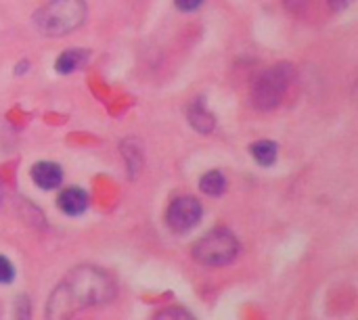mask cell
I'll use <instances>...</instances> for the list:
<instances>
[{"label":"cell","instance_id":"cell-1","mask_svg":"<svg viewBox=\"0 0 358 320\" xmlns=\"http://www.w3.org/2000/svg\"><path fill=\"white\" fill-rule=\"evenodd\" d=\"M113 296L115 285L107 272L92 266H80L71 270L55 289L48 302V317L65 319L78 310L107 304L109 300H113Z\"/></svg>","mask_w":358,"mask_h":320},{"label":"cell","instance_id":"cell-2","mask_svg":"<svg viewBox=\"0 0 358 320\" xmlns=\"http://www.w3.org/2000/svg\"><path fill=\"white\" fill-rule=\"evenodd\" d=\"M86 19V2L84 0H50L46 6H42L34 23L40 34L55 38L65 36L73 29H78Z\"/></svg>","mask_w":358,"mask_h":320},{"label":"cell","instance_id":"cell-3","mask_svg":"<svg viewBox=\"0 0 358 320\" xmlns=\"http://www.w3.org/2000/svg\"><path fill=\"white\" fill-rule=\"evenodd\" d=\"M294 78V67L287 63L273 65L264 69L252 84V103L256 109L271 111L281 105L287 86Z\"/></svg>","mask_w":358,"mask_h":320},{"label":"cell","instance_id":"cell-4","mask_svg":"<svg viewBox=\"0 0 358 320\" xmlns=\"http://www.w3.org/2000/svg\"><path fill=\"white\" fill-rule=\"evenodd\" d=\"M239 254L237 237L227 228H214L201 237L193 247V258L203 266H224L231 264Z\"/></svg>","mask_w":358,"mask_h":320},{"label":"cell","instance_id":"cell-5","mask_svg":"<svg viewBox=\"0 0 358 320\" xmlns=\"http://www.w3.org/2000/svg\"><path fill=\"white\" fill-rule=\"evenodd\" d=\"M201 220V203L193 197H178L166 212V222L174 233H187Z\"/></svg>","mask_w":358,"mask_h":320},{"label":"cell","instance_id":"cell-6","mask_svg":"<svg viewBox=\"0 0 358 320\" xmlns=\"http://www.w3.org/2000/svg\"><path fill=\"white\" fill-rule=\"evenodd\" d=\"M31 180H34L40 189H44V191H52V189H57V187L61 184L63 172H61V168H59L57 163H52V161H40V163H36V166L31 168Z\"/></svg>","mask_w":358,"mask_h":320},{"label":"cell","instance_id":"cell-7","mask_svg":"<svg viewBox=\"0 0 358 320\" xmlns=\"http://www.w3.org/2000/svg\"><path fill=\"white\" fill-rule=\"evenodd\" d=\"M59 208L67 214V216H80L86 208H88V197L82 189L78 187H69L65 191H61L59 195Z\"/></svg>","mask_w":358,"mask_h":320},{"label":"cell","instance_id":"cell-8","mask_svg":"<svg viewBox=\"0 0 358 320\" xmlns=\"http://www.w3.org/2000/svg\"><path fill=\"white\" fill-rule=\"evenodd\" d=\"M86 57H88L86 50H82V48H69V50H65V52L59 54V59L55 63V69L59 73H71V71H76L78 67L84 65Z\"/></svg>","mask_w":358,"mask_h":320},{"label":"cell","instance_id":"cell-9","mask_svg":"<svg viewBox=\"0 0 358 320\" xmlns=\"http://www.w3.org/2000/svg\"><path fill=\"white\" fill-rule=\"evenodd\" d=\"M189 122H191V126H193L195 130H199V132H203V134L212 132V130H214V126H216L214 115H212V113L201 105V103H191V109H189Z\"/></svg>","mask_w":358,"mask_h":320},{"label":"cell","instance_id":"cell-10","mask_svg":"<svg viewBox=\"0 0 358 320\" xmlns=\"http://www.w3.org/2000/svg\"><path fill=\"white\" fill-rule=\"evenodd\" d=\"M199 189H201L206 195H210V197H218V195H222V193L227 191V178H224L222 172L212 170V172H208V174L201 176Z\"/></svg>","mask_w":358,"mask_h":320},{"label":"cell","instance_id":"cell-11","mask_svg":"<svg viewBox=\"0 0 358 320\" xmlns=\"http://www.w3.org/2000/svg\"><path fill=\"white\" fill-rule=\"evenodd\" d=\"M279 147L273 140H258L252 145V155L260 166H273L277 161Z\"/></svg>","mask_w":358,"mask_h":320},{"label":"cell","instance_id":"cell-12","mask_svg":"<svg viewBox=\"0 0 358 320\" xmlns=\"http://www.w3.org/2000/svg\"><path fill=\"white\" fill-rule=\"evenodd\" d=\"M13 277H15L13 264H10L4 256H0V283H10Z\"/></svg>","mask_w":358,"mask_h":320},{"label":"cell","instance_id":"cell-13","mask_svg":"<svg viewBox=\"0 0 358 320\" xmlns=\"http://www.w3.org/2000/svg\"><path fill=\"white\" fill-rule=\"evenodd\" d=\"M174 4H176V8H180L185 13H191L201 4V0H174Z\"/></svg>","mask_w":358,"mask_h":320},{"label":"cell","instance_id":"cell-14","mask_svg":"<svg viewBox=\"0 0 358 320\" xmlns=\"http://www.w3.org/2000/svg\"><path fill=\"white\" fill-rule=\"evenodd\" d=\"M159 319H191V314L182 310H172V312H159Z\"/></svg>","mask_w":358,"mask_h":320},{"label":"cell","instance_id":"cell-15","mask_svg":"<svg viewBox=\"0 0 358 320\" xmlns=\"http://www.w3.org/2000/svg\"><path fill=\"white\" fill-rule=\"evenodd\" d=\"M331 2H334V6H336V8H346L350 0H331Z\"/></svg>","mask_w":358,"mask_h":320}]
</instances>
